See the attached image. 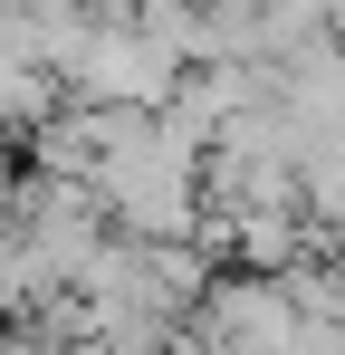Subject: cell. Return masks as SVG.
<instances>
[{
  "label": "cell",
  "instance_id": "cell-1",
  "mask_svg": "<svg viewBox=\"0 0 345 355\" xmlns=\"http://www.w3.org/2000/svg\"><path fill=\"white\" fill-rule=\"evenodd\" d=\"M182 77H192V67L163 58L134 19H96V29H87V49L67 58L57 87H67V106H96V116H163Z\"/></svg>",
  "mask_w": 345,
  "mask_h": 355
}]
</instances>
